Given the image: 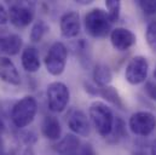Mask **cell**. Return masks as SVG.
<instances>
[{
  "instance_id": "4316f807",
  "label": "cell",
  "mask_w": 156,
  "mask_h": 155,
  "mask_svg": "<svg viewBox=\"0 0 156 155\" xmlns=\"http://www.w3.org/2000/svg\"><path fill=\"white\" fill-rule=\"evenodd\" d=\"M9 22V13L7 10L2 4H0V26H5Z\"/></svg>"
},
{
  "instance_id": "4dcf8cb0",
  "label": "cell",
  "mask_w": 156,
  "mask_h": 155,
  "mask_svg": "<svg viewBox=\"0 0 156 155\" xmlns=\"http://www.w3.org/2000/svg\"><path fill=\"white\" fill-rule=\"evenodd\" d=\"M0 155H6V154H4V153H2V154H0Z\"/></svg>"
},
{
  "instance_id": "cb8c5ba5",
  "label": "cell",
  "mask_w": 156,
  "mask_h": 155,
  "mask_svg": "<svg viewBox=\"0 0 156 155\" xmlns=\"http://www.w3.org/2000/svg\"><path fill=\"white\" fill-rule=\"evenodd\" d=\"M144 90H145V93L148 95V97L156 102V82L147 81L145 86H144Z\"/></svg>"
},
{
  "instance_id": "e0dca14e",
  "label": "cell",
  "mask_w": 156,
  "mask_h": 155,
  "mask_svg": "<svg viewBox=\"0 0 156 155\" xmlns=\"http://www.w3.org/2000/svg\"><path fill=\"white\" fill-rule=\"evenodd\" d=\"M93 81L94 85H97L98 87H105L109 86L112 80H113V73L112 69L109 68V66L104 64V63H98L96 64L94 69H93Z\"/></svg>"
},
{
  "instance_id": "f1b7e54d",
  "label": "cell",
  "mask_w": 156,
  "mask_h": 155,
  "mask_svg": "<svg viewBox=\"0 0 156 155\" xmlns=\"http://www.w3.org/2000/svg\"><path fill=\"white\" fill-rule=\"evenodd\" d=\"M153 77L155 79V82H156V66H155V69H154V73H153Z\"/></svg>"
},
{
  "instance_id": "603a6c76",
  "label": "cell",
  "mask_w": 156,
  "mask_h": 155,
  "mask_svg": "<svg viewBox=\"0 0 156 155\" xmlns=\"http://www.w3.org/2000/svg\"><path fill=\"white\" fill-rule=\"evenodd\" d=\"M138 5L142 9V11L147 15L156 13V0H140Z\"/></svg>"
},
{
  "instance_id": "484cf974",
  "label": "cell",
  "mask_w": 156,
  "mask_h": 155,
  "mask_svg": "<svg viewBox=\"0 0 156 155\" xmlns=\"http://www.w3.org/2000/svg\"><path fill=\"white\" fill-rule=\"evenodd\" d=\"M83 87H85V91L88 92L92 96H98L99 95V87L97 85H94V84H91V82L85 81L83 82Z\"/></svg>"
},
{
  "instance_id": "5bb4252c",
  "label": "cell",
  "mask_w": 156,
  "mask_h": 155,
  "mask_svg": "<svg viewBox=\"0 0 156 155\" xmlns=\"http://www.w3.org/2000/svg\"><path fill=\"white\" fill-rule=\"evenodd\" d=\"M21 63L26 72L28 73H37L39 72L41 67L40 62V55L37 47L34 46H27L24 50H22L21 55Z\"/></svg>"
},
{
  "instance_id": "ba28073f",
  "label": "cell",
  "mask_w": 156,
  "mask_h": 155,
  "mask_svg": "<svg viewBox=\"0 0 156 155\" xmlns=\"http://www.w3.org/2000/svg\"><path fill=\"white\" fill-rule=\"evenodd\" d=\"M149 73V62L144 56H134L129 59L125 69V79L131 85L145 82Z\"/></svg>"
},
{
  "instance_id": "1f68e13d",
  "label": "cell",
  "mask_w": 156,
  "mask_h": 155,
  "mask_svg": "<svg viewBox=\"0 0 156 155\" xmlns=\"http://www.w3.org/2000/svg\"><path fill=\"white\" fill-rule=\"evenodd\" d=\"M75 155H78V154H75Z\"/></svg>"
},
{
  "instance_id": "9a60e30c",
  "label": "cell",
  "mask_w": 156,
  "mask_h": 155,
  "mask_svg": "<svg viewBox=\"0 0 156 155\" xmlns=\"http://www.w3.org/2000/svg\"><path fill=\"white\" fill-rule=\"evenodd\" d=\"M41 133L50 141H59L62 135L61 122L56 116L46 115L41 121Z\"/></svg>"
},
{
  "instance_id": "8992f818",
  "label": "cell",
  "mask_w": 156,
  "mask_h": 155,
  "mask_svg": "<svg viewBox=\"0 0 156 155\" xmlns=\"http://www.w3.org/2000/svg\"><path fill=\"white\" fill-rule=\"evenodd\" d=\"M46 96L50 110L53 113H62L68 107L70 99V91L64 82L53 81L47 85Z\"/></svg>"
},
{
  "instance_id": "4fadbf2b",
  "label": "cell",
  "mask_w": 156,
  "mask_h": 155,
  "mask_svg": "<svg viewBox=\"0 0 156 155\" xmlns=\"http://www.w3.org/2000/svg\"><path fill=\"white\" fill-rule=\"evenodd\" d=\"M0 80L13 86L21 84L20 72L15 63L6 56H0Z\"/></svg>"
},
{
  "instance_id": "d6986e66",
  "label": "cell",
  "mask_w": 156,
  "mask_h": 155,
  "mask_svg": "<svg viewBox=\"0 0 156 155\" xmlns=\"http://www.w3.org/2000/svg\"><path fill=\"white\" fill-rule=\"evenodd\" d=\"M126 137V124L125 121L117 116L114 120V125H113V130L110 132V135L107 137L109 143H117L120 142L122 138Z\"/></svg>"
},
{
  "instance_id": "7c38bea8",
  "label": "cell",
  "mask_w": 156,
  "mask_h": 155,
  "mask_svg": "<svg viewBox=\"0 0 156 155\" xmlns=\"http://www.w3.org/2000/svg\"><path fill=\"white\" fill-rule=\"evenodd\" d=\"M23 46L22 38L7 29H0V56H15Z\"/></svg>"
},
{
  "instance_id": "d4e9b609",
  "label": "cell",
  "mask_w": 156,
  "mask_h": 155,
  "mask_svg": "<svg viewBox=\"0 0 156 155\" xmlns=\"http://www.w3.org/2000/svg\"><path fill=\"white\" fill-rule=\"evenodd\" d=\"M76 154L78 155H97V153H96L94 148L92 147V144H90V143H83V144H81V147H80V149H79V152Z\"/></svg>"
},
{
  "instance_id": "30bf717a",
  "label": "cell",
  "mask_w": 156,
  "mask_h": 155,
  "mask_svg": "<svg viewBox=\"0 0 156 155\" xmlns=\"http://www.w3.org/2000/svg\"><path fill=\"white\" fill-rule=\"evenodd\" d=\"M59 29L63 38H76L81 31V21L78 11L70 10L64 12L59 20Z\"/></svg>"
},
{
  "instance_id": "8fae6325",
  "label": "cell",
  "mask_w": 156,
  "mask_h": 155,
  "mask_svg": "<svg viewBox=\"0 0 156 155\" xmlns=\"http://www.w3.org/2000/svg\"><path fill=\"white\" fill-rule=\"evenodd\" d=\"M110 42L114 50L122 52L129 50L132 46L136 45L137 37L132 31L123 27H117L112 29L110 32Z\"/></svg>"
},
{
  "instance_id": "9c48e42d",
  "label": "cell",
  "mask_w": 156,
  "mask_h": 155,
  "mask_svg": "<svg viewBox=\"0 0 156 155\" xmlns=\"http://www.w3.org/2000/svg\"><path fill=\"white\" fill-rule=\"evenodd\" d=\"M67 125L73 132V135L80 137H87L91 133V122L88 116L83 110L73 108L67 114Z\"/></svg>"
},
{
  "instance_id": "44dd1931",
  "label": "cell",
  "mask_w": 156,
  "mask_h": 155,
  "mask_svg": "<svg viewBox=\"0 0 156 155\" xmlns=\"http://www.w3.org/2000/svg\"><path fill=\"white\" fill-rule=\"evenodd\" d=\"M105 7H107V15L112 24L116 22L120 18L121 13V2L119 0H107L105 1Z\"/></svg>"
},
{
  "instance_id": "7a4b0ae2",
  "label": "cell",
  "mask_w": 156,
  "mask_h": 155,
  "mask_svg": "<svg viewBox=\"0 0 156 155\" xmlns=\"http://www.w3.org/2000/svg\"><path fill=\"white\" fill-rule=\"evenodd\" d=\"M83 27L92 38H104L112 32V22L108 18L107 11L101 7H93L86 12Z\"/></svg>"
},
{
  "instance_id": "ffe728a7",
  "label": "cell",
  "mask_w": 156,
  "mask_h": 155,
  "mask_svg": "<svg viewBox=\"0 0 156 155\" xmlns=\"http://www.w3.org/2000/svg\"><path fill=\"white\" fill-rule=\"evenodd\" d=\"M47 32H50V26L45 21H42V20L37 21L33 24L32 29H30V34H29L30 41L32 42H39L46 35Z\"/></svg>"
},
{
  "instance_id": "7402d4cb",
  "label": "cell",
  "mask_w": 156,
  "mask_h": 155,
  "mask_svg": "<svg viewBox=\"0 0 156 155\" xmlns=\"http://www.w3.org/2000/svg\"><path fill=\"white\" fill-rule=\"evenodd\" d=\"M145 40L149 45V47L156 51V21L150 22L147 26V31H145Z\"/></svg>"
},
{
  "instance_id": "3957f363",
  "label": "cell",
  "mask_w": 156,
  "mask_h": 155,
  "mask_svg": "<svg viewBox=\"0 0 156 155\" xmlns=\"http://www.w3.org/2000/svg\"><path fill=\"white\" fill-rule=\"evenodd\" d=\"M38 113V102L33 96H24L11 109V121L17 128L29 126Z\"/></svg>"
},
{
  "instance_id": "f546056e",
  "label": "cell",
  "mask_w": 156,
  "mask_h": 155,
  "mask_svg": "<svg viewBox=\"0 0 156 155\" xmlns=\"http://www.w3.org/2000/svg\"><path fill=\"white\" fill-rule=\"evenodd\" d=\"M133 155H147L145 153H142V152H139V153H136V154H133Z\"/></svg>"
},
{
  "instance_id": "2e32d148",
  "label": "cell",
  "mask_w": 156,
  "mask_h": 155,
  "mask_svg": "<svg viewBox=\"0 0 156 155\" xmlns=\"http://www.w3.org/2000/svg\"><path fill=\"white\" fill-rule=\"evenodd\" d=\"M81 144L82 143L80 142L78 136L69 133L59 139L57 144H55V150L59 155H75L79 152Z\"/></svg>"
},
{
  "instance_id": "ac0fdd59",
  "label": "cell",
  "mask_w": 156,
  "mask_h": 155,
  "mask_svg": "<svg viewBox=\"0 0 156 155\" xmlns=\"http://www.w3.org/2000/svg\"><path fill=\"white\" fill-rule=\"evenodd\" d=\"M102 98H104L107 102H109L110 104H113L114 107H116L121 110H125V103L120 96V93L117 92V90L114 86H105V87H99V95Z\"/></svg>"
},
{
  "instance_id": "6da1fadb",
  "label": "cell",
  "mask_w": 156,
  "mask_h": 155,
  "mask_svg": "<svg viewBox=\"0 0 156 155\" xmlns=\"http://www.w3.org/2000/svg\"><path fill=\"white\" fill-rule=\"evenodd\" d=\"M88 119L101 137L107 138L110 135L115 116L107 103L102 101H93L88 107Z\"/></svg>"
},
{
  "instance_id": "277c9868",
  "label": "cell",
  "mask_w": 156,
  "mask_h": 155,
  "mask_svg": "<svg viewBox=\"0 0 156 155\" xmlns=\"http://www.w3.org/2000/svg\"><path fill=\"white\" fill-rule=\"evenodd\" d=\"M67 62H68L67 46L61 41H55L50 46L44 59L47 73H50L53 77H59L64 72Z\"/></svg>"
},
{
  "instance_id": "52a82bcc",
  "label": "cell",
  "mask_w": 156,
  "mask_h": 155,
  "mask_svg": "<svg viewBox=\"0 0 156 155\" xmlns=\"http://www.w3.org/2000/svg\"><path fill=\"white\" fill-rule=\"evenodd\" d=\"M128 128L136 136L147 137L155 131L156 115L147 110L136 112L128 119Z\"/></svg>"
},
{
  "instance_id": "5b68a950",
  "label": "cell",
  "mask_w": 156,
  "mask_h": 155,
  "mask_svg": "<svg viewBox=\"0 0 156 155\" xmlns=\"http://www.w3.org/2000/svg\"><path fill=\"white\" fill-rule=\"evenodd\" d=\"M9 21L16 28L28 27L35 16V4L33 1H15L10 5L9 10Z\"/></svg>"
},
{
  "instance_id": "83f0119b",
  "label": "cell",
  "mask_w": 156,
  "mask_h": 155,
  "mask_svg": "<svg viewBox=\"0 0 156 155\" xmlns=\"http://www.w3.org/2000/svg\"><path fill=\"white\" fill-rule=\"evenodd\" d=\"M150 153L151 155H156V139L151 143V147H150Z\"/></svg>"
}]
</instances>
